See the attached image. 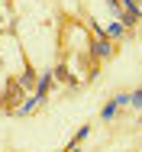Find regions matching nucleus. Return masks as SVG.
I'll return each instance as SVG.
<instances>
[{
	"mask_svg": "<svg viewBox=\"0 0 142 152\" xmlns=\"http://www.w3.org/2000/svg\"><path fill=\"white\" fill-rule=\"evenodd\" d=\"M87 52H90V61H107V58H113V42L107 36H90Z\"/></svg>",
	"mask_w": 142,
	"mask_h": 152,
	"instance_id": "nucleus-1",
	"label": "nucleus"
},
{
	"mask_svg": "<svg viewBox=\"0 0 142 152\" xmlns=\"http://www.w3.org/2000/svg\"><path fill=\"white\" fill-rule=\"evenodd\" d=\"M52 88H55V75H52V68H49V71H42V75H39V81H36V88H32V94L45 100Z\"/></svg>",
	"mask_w": 142,
	"mask_h": 152,
	"instance_id": "nucleus-2",
	"label": "nucleus"
},
{
	"mask_svg": "<svg viewBox=\"0 0 142 152\" xmlns=\"http://www.w3.org/2000/svg\"><path fill=\"white\" fill-rule=\"evenodd\" d=\"M52 75H55V84H68V88H78V78L71 75V68H68L65 61H58L55 68H52Z\"/></svg>",
	"mask_w": 142,
	"mask_h": 152,
	"instance_id": "nucleus-3",
	"label": "nucleus"
},
{
	"mask_svg": "<svg viewBox=\"0 0 142 152\" xmlns=\"http://www.w3.org/2000/svg\"><path fill=\"white\" fill-rule=\"evenodd\" d=\"M42 104H45V100H42V97H36V94H32V97H23V104L13 110V117H29V113H36Z\"/></svg>",
	"mask_w": 142,
	"mask_h": 152,
	"instance_id": "nucleus-4",
	"label": "nucleus"
},
{
	"mask_svg": "<svg viewBox=\"0 0 142 152\" xmlns=\"http://www.w3.org/2000/svg\"><path fill=\"white\" fill-rule=\"evenodd\" d=\"M116 20H119L126 29H133V26H139V23H142V10H136V7H123V13H119Z\"/></svg>",
	"mask_w": 142,
	"mask_h": 152,
	"instance_id": "nucleus-5",
	"label": "nucleus"
},
{
	"mask_svg": "<svg viewBox=\"0 0 142 152\" xmlns=\"http://www.w3.org/2000/svg\"><path fill=\"white\" fill-rule=\"evenodd\" d=\"M103 36H107L110 42H116V39H126V36H129V29H126L119 20H110V23L103 26Z\"/></svg>",
	"mask_w": 142,
	"mask_h": 152,
	"instance_id": "nucleus-6",
	"label": "nucleus"
},
{
	"mask_svg": "<svg viewBox=\"0 0 142 152\" xmlns=\"http://www.w3.org/2000/svg\"><path fill=\"white\" fill-rule=\"evenodd\" d=\"M36 81H39V71H36L32 65H26V68H23V75L16 78V84H20V91H29V88H36Z\"/></svg>",
	"mask_w": 142,
	"mask_h": 152,
	"instance_id": "nucleus-7",
	"label": "nucleus"
},
{
	"mask_svg": "<svg viewBox=\"0 0 142 152\" xmlns=\"http://www.w3.org/2000/svg\"><path fill=\"white\" fill-rule=\"evenodd\" d=\"M90 133H94V126H81V129L74 133V139H71L68 146H81V142H84V139H87V136H90Z\"/></svg>",
	"mask_w": 142,
	"mask_h": 152,
	"instance_id": "nucleus-8",
	"label": "nucleus"
},
{
	"mask_svg": "<svg viewBox=\"0 0 142 152\" xmlns=\"http://www.w3.org/2000/svg\"><path fill=\"white\" fill-rule=\"evenodd\" d=\"M129 107L133 110H142V88H136V91L129 94Z\"/></svg>",
	"mask_w": 142,
	"mask_h": 152,
	"instance_id": "nucleus-9",
	"label": "nucleus"
},
{
	"mask_svg": "<svg viewBox=\"0 0 142 152\" xmlns=\"http://www.w3.org/2000/svg\"><path fill=\"white\" fill-rule=\"evenodd\" d=\"M103 3H107V10L113 13V20L119 16V13H123V0H103Z\"/></svg>",
	"mask_w": 142,
	"mask_h": 152,
	"instance_id": "nucleus-10",
	"label": "nucleus"
},
{
	"mask_svg": "<svg viewBox=\"0 0 142 152\" xmlns=\"http://www.w3.org/2000/svg\"><path fill=\"white\" fill-rule=\"evenodd\" d=\"M87 26H90V36H103V26H100V23H97V20H90V23H87Z\"/></svg>",
	"mask_w": 142,
	"mask_h": 152,
	"instance_id": "nucleus-11",
	"label": "nucleus"
},
{
	"mask_svg": "<svg viewBox=\"0 0 142 152\" xmlns=\"http://www.w3.org/2000/svg\"><path fill=\"white\" fill-rule=\"evenodd\" d=\"M123 7H136V10H142V0H123Z\"/></svg>",
	"mask_w": 142,
	"mask_h": 152,
	"instance_id": "nucleus-12",
	"label": "nucleus"
},
{
	"mask_svg": "<svg viewBox=\"0 0 142 152\" xmlns=\"http://www.w3.org/2000/svg\"><path fill=\"white\" fill-rule=\"evenodd\" d=\"M65 152H84V149H81V146H68Z\"/></svg>",
	"mask_w": 142,
	"mask_h": 152,
	"instance_id": "nucleus-13",
	"label": "nucleus"
}]
</instances>
